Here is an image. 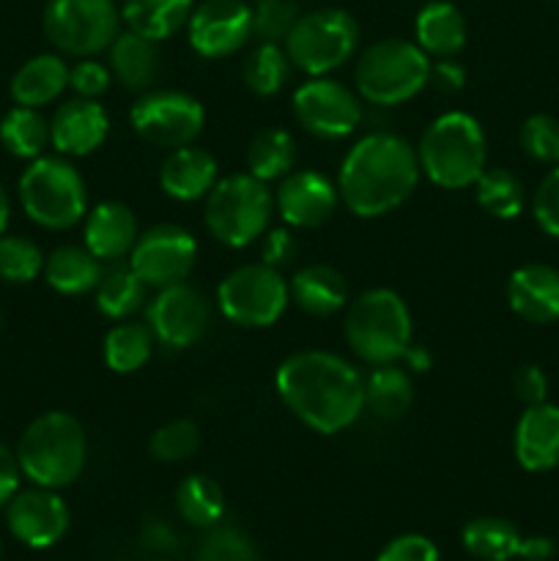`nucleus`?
Masks as SVG:
<instances>
[{
	"label": "nucleus",
	"mask_w": 559,
	"mask_h": 561,
	"mask_svg": "<svg viewBox=\"0 0 559 561\" xmlns=\"http://www.w3.org/2000/svg\"><path fill=\"white\" fill-rule=\"evenodd\" d=\"M274 387L283 403L323 436L351 427L365 411V378L329 351L290 354L274 373Z\"/></svg>",
	"instance_id": "nucleus-1"
},
{
	"label": "nucleus",
	"mask_w": 559,
	"mask_h": 561,
	"mask_svg": "<svg viewBox=\"0 0 559 561\" xmlns=\"http://www.w3.org/2000/svg\"><path fill=\"white\" fill-rule=\"evenodd\" d=\"M420 175V159L403 137L373 131L354 142L340 164V201L354 217H384L409 201Z\"/></svg>",
	"instance_id": "nucleus-2"
},
{
	"label": "nucleus",
	"mask_w": 559,
	"mask_h": 561,
	"mask_svg": "<svg viewBox=\"0 0 559 561\" xmlns=\"http://www.w3.org/2000/svg\"><path fill=\"white\" fill-rule=\"evenodd\" d=\"M422 175L442 190L475 186L488 162V140L480 121L469 113H444L427 124L417 146Z\"/></svg>",
	"instance_id": "nucleus-3"
},
{
	"label": "nucleus",
	"mask_w": 559,
	"mask_h": 561,
	"mask_svg": "<svg viewBox=\"0 0 559 561\" xmlns=\"http://www.w3.org/2000/svg\"><path fill=\"white\" fill-rule=\"evenodd\" d=\"M88 460V438L80 420L66 411H47L36 416L16 444V463L22 477L38 488L71 485Z\"/></svg>",
	"instance_id": "nucleus-4"
},
{
	"label": "nucleus",
	"mask_w": 559,
	"mask_h": 561,
	"mask_svg": "<svg viewBox=\"0 0 559 561\" xmlns=\"http://www.w3.org/2000/svg\"><path fill=\"white\" fill-rule=\"evenodd\" d=\"M345 340L362 362L395 365L411 351V312L389 288L365 290L345 312Z\"/></svg>",
	"instance_id": "nucleus-5"
},
{
	"label": "nucleus",
	"mask_w": 559,
	"mask_h": 561,
	"mask_svg": "<svg viewBox=\"0 0 559 561\" xmlns=\"http://www.w3.org/2000/svg\"><path fill=\"white\" fill-rule=\"evenodd\" d=\"M354 82L365 102L395 107L431 82V58L409 38H381L360 55Z\"/></svg>",
	"instance_id": "nucleus-6"
},
{
	"label": "nucleus",
	"mask_w": 559,
	"mask_h": 561,
	"mask_svg": "<svg viewBox=\"0 0 559 561\" xmlns=\"http://www.w3.org/2000/svg\"><path fill=\"white\" fill-rule=\"evenodd\" d=\"M274 214V192L266 181L252 173H236L219 179L206 195V228L219 244L241 247L252 244L258 236L266 233L269 219Z\"/></svg>",
	"instance_id": "nucleus-7"
},
{
	"label": "nucleus",
	"mask_w": 559,
	"mask_h": 561,
	"mask_svg": "<svg viewBox=\"0 0 559 561\" xmlns=\"http://www.w3.org/2000/svg\"><path fill=\"white\" fill-rule=\"evenodd\" d=\"M20 203L27 217L47 230H66L88 211L85 181L64 157H38L20 179Z\"/></svg>",
	"instance_id": "nucleus-8"
},
{
	"label": "nucleus",
	"mask_w": 559,
	"mask_h": 561,
	"mask_svg": "<svg viewBox=\"0 0 559 561\" xmlns=\"http://www.w3.org/2000/svg\"><path fill=\"white\" fill-rule=\"evenodd\" d=\"M283 44L290 66L310 77H327L356 53L360 25L343 9H316L299 14Z\"/></svg>",
	"instance_id": "nucleus-9"
},
{
	"label": "nucleus",
	"mask_w": 559,
	"mask_h": 561,
	"mask_svg": "<svg viewBox=\"0 0 559 561\" xmlns=\"http://www.w3.org/2000/svg\"><path fill=\"white\" fill-rule=\"evenodd\" d=\"M115 0H49L44 5V33L64 55L93 58L110 49L121 33Z\"/></svg>",
	"instance_id": "nucleus-10"
},
{
	"label": "nucleus",
	"mask_w": 559,
	"mask_h": 561,
	"mask_svg": "<svg viewBox=\"0 0 559 561\" xmlns=\"http://www.w3.org/2000/svg\"><path fill=\"white\" fill-rule=\"evenodd\" d=\"M288 283L280 268L250 263L230 272L217 288V307L230 323L244 329H266L280 321L288 307Z\"/></svg>",
	"instance_id": "nucleus-11"
},
{
	"label": "nucleus",
	"mask_w": 559,
	"mask_h": 561,
	"mask_svg": "<svg viewBox=\"0 0 559 561\" xmlns=\"http://www.w3.org/2000/svg\"><path fill=\"white\" fill-rule=\"evenodd\" d=\"M132 129L140 140L157 148L192 146L203 131L206 113L195 96L184 91H146L132 104Z\"/></svg>",
	"instance_id": "nucleus-12"
},
{
	"label": "nucleus",
	"mask_w": 559,
	"mask_h": 561,
	"mask_svg": "<svg viewBox=\"0 0 559 561\" xmlns=\"http://www.w3.org/2000/svg\"><path fill=\"white\" fill-rule=\"evenodd\" d=\"M294 115L321 140H343L362 124V102L351 88L329 77H310L294 93Z\"/></svg>",
	"instance_id": "nucleus-13"
},
{
	"label": "nucleus",
	"mask_w": 559,
	"mask_h": 561,
	"mask_svg": "<svg viewBox=\"0 0 559 561\" xmlns=\"http://www.w3.org/2000/svg\"><path fill=\"white\" fill-rule=\"evenodd\" d=\"M197 261V241L179 225H153L137 236L129 252V266L148 288H168L184 283Z\"/></svg>",
	"instance_id": "nucleus-14"
},
{
	"label": "nucleus",
	"mask_w": 559,
	"mask_h": 561,
	"mask_svg": "<svg viewBox=\"0 0 559 561\" xmlns=\"http://www.w3.org/2000/svg\"><path fill=\"white\" fill-rule=\"evenodd\" d=\"M212 323V307L197 288L186 283L159 288L148 305V327L153 337L168 348H190L206 334Z\"/></svg>",
	"instance_id": "nucleus-15"
},
{
	"label": "nucleus",
	"mask_w": 559,
	"mask_h": 561,
	"mask_svg": "<svg viewBox=\"0 0 559 561\" xmlns=\"http://www.w3.org/2000/svg\"><path fill=\"white\" fill-rule=\"evenodd\" d=\"M186 36L203 58H228L252 38V5L247 0H203L192 9Z\"/></svg>",
	"instance_id": "nucleus-16"
},
{
	"label": "nucleus",
	"mask_w": 559,
	"mask_h": 561,
	"mask_svg": "<svg viewBox=\"0 0 559 561\" xmlns=\"http://www.w3.org/2000/svg\"><path fill=\"white\" fill-rule=\"evenodd\" d=\"M9 531L27 548H53L69 531V507L53 488L16 491L5 504Z\"/></svg>",
	"instance_id": "nucleus-17"
},
{
	"label": "nucleus",
	"mask_w": 559,
	"mask_h": 561,
	"mask_svg": "<svg viewBox=\"0 0 559 561\" xmlns=\"http://www.w3.org/2000/svg\"><path fill=\"white\" fill-rule=\"evenodd\" d=\"M338 186L316 170H290L274 192V208L283 222L299 230L321 228L338 211Z\"/></svg>",
	"instance_id": "nucleus-18"
},
{
	"label": "nucleus",
	"mask_w": 559,
	"mask_h": 561,
	"mask_svg": "<svg viewBox=\"0 0 559 561\" xmlns=\"http://www.w3.org/2000/svg\"><path fill=\"white\" fill-rule=\"evenodd\" d=\"M110 118L96 99H71L49 121V142L60 157H88L104 142Z\"/></svg>",
	"instance_id": "nucleus-19"
},
{
	"label": "nucleus",
	"mask_w": 559,
	"mask_h": 561,
	"mask_svg": "<svg viewBox=\"0 0 559 561\" xmlns=\"http://www.w3.org/2000/svg\"><path fill=\"white\" fill-rule=\"evenodd\" d=\"M510 310L529 323L559 321V268L526 263L507 279Z\"/></svg>",
	"instance_id": "nucleus-20"
},
{
	"label": "nucleus",
	"mask_w": 559,
	"mask_h": 561,
	"mask_svg": "<svg viewBox=\"0 0 559 561\" xmlns=\"http://www.w3.org/2000/svg\"><path fill=\"white\" fill-rule=\"evenodd\" d=\"M515 460L526 471H548L559 466V405H526L513 436Z\"/></svg>",
	"instance_id": "nucleus-21"
},
{
	"label": "nucleus",
	"mask_w": 559,
	"mask_h": 561,
	"mask_svg": "<svg viewBox=\"0 0 559 561\" xmlns=\"http://www.w3.org/2000/svg\"><path fill=\"white\" fill-rule=\"evenodd\" d=\"M217 159L206 148L181 146L164 157L159 168V186L173 201H201L217 184Z\"/></svg>",
	"instance_id": "nucleus-22"
},
{
	"label": "nucleus",
	"mask_w": 559,
	"mask_h": 561,
	"mask_svg": "<svg viewBox=\"0 0 559 561\" xmlns=\"http://www.w3.org/2000/svg\"><path fill=\"white\" fill-rule=\"evenodd\" d=\"M85 247L99 257L102 263H118L126 257L135 247L137 236V219L129 206L118 201L99 203L91 214L85 217Z\"/></svg>",
	"instance_id": "nucleus-23"
},
{
	"label": "nucleus",
	"mask_w": 559,
	"mask_h": 561,
	"mask_svg": "<svg viewBox=\"0 0 559 561\" xmlns=\"http://www.w3.org/2000/svg\"><path fill=\"white\" fill-rule=\"evenodd\" d=\"M414 36L427 58H455L466 44V20L449 0H431L417 11Z\"/></svg>",
	"instance_id": "nucleus-24"
},
{
	"label": "nucleus",
	"mask_w": 559,
	"mask_h": 561,
	"mask_svg": "<svg viewBox=\"0 0 559 561\" xmlns=\"http://www.w3.org/2000/svg\"><path fill=\"white\" fill-rule=\"evenodd\" d=\"M288 294L301 312L327 318L343 310L345 301H349V285L338 268L310 263L294 274V279L288 283Z\"/></svg>",
	"instance_id": "nucleus-25"
},
{
	"label": "nucleus",
	"mask_w": 559,
	"mask_h": 561,
	"mask_svg": "<svg viewBox=\"0 0 559 561\" xmlns=\"http://www.w3.org/2000/svg\"><path fill=\"white\" fill-rule=\"evenodd\" d=\"M159 66H162L159 42H151L129 27L110 44V71L129 91H148L157 82Z\"/></svg>",
	"instance_id": "nucleus-26"
},
{
	"label": "nucleus",
	"mask_w": 559,
	"mask_h": 561,
	"mask_svg": "<svg viewBox=\"0 0 559 561\" xmlns=\"http://www.w3.org/2000/svg\"><path fill=\"white\" fill-rule=\"evenodd\" d=\"M69 88V66L60 55L44 53L31 58L11 77V99L22 107H44Z\"/></svg>",
	"instance_id": "nucleus-27"
},
{
	"label": "nucleus",
	"mask_w": 559,
	"mask_h": 561,
	"mask_svg": "<svg viewBox=\"0 0 559 561\" xmlns=\"http://www.w3.org/2000/svg\"><path fill=\"white\" fill-rule=\"evenodd\" d=\"M102 274V261L88 247H58L44 261V279H47L49 288L64 296L91 294V290H96Z\"/></svg>",
	"instance_id": "nucleus-28"
},
{
	"label": "nucleus",
	"mask_w": 559,
	"mask_h": 561,
	"mask_svg": "<svg viewBox=\"0 0 559 561\" xmlns=\"http://www.w3.org/2000/svg\"><path fill=\"white\" fill-rule=\"evenodd\" d=\"M192 0H124L121 20L126 27L151 42H164L181 27H186L192 16Z\"/></svg>",
	"instance_id": "nucleus-29"
},
{
	"label": "nucleus",
	"mask_w": 559,
	"mask_h": 561,
	"mask_svg": "<svg viewBox=\"0 0 559 561\" xmlns=\"http://www.w3.org/2000/svg\"><path fill=\"white\" fill-rule=\"evenodd\" d=\"M414 403V381L403 367L381 365L365 381V409L384 422L400 420Z\"/></svg>",
	"instance_id": "nucleus-30"
},
{
	"label": "nucleus",
	"mask_w": 559,
	"mask_h": 561,
	"mask_svg": "<svg viewBox=\"0 0 559 561\" xmlns=\"http://www.w3.org/2000/svg\"><path fill=\"white\" fill-rule=\"evenodd\" d=\"M464 548L480 561H510L518 557L521 551V531L504 518H475L460 531Z\"/></svg>",
	"instance_id": "nucleus-31"
},
{
	"label": "nucleus",
	"mask_w": 559,
	"mask_h": 561,
	"mask_svg": "<svg viewBox=\"0 0 559 561\" xmlns=\"http://www.w3.org/2000/svg\"><path fill=\"white\" fill-rule=\"evenodd\" d=\"M296 164V140L290 131L272 126L261 129L247 148V168L261 181H280L294 170Z\"/></svg>",
	"instance_id": "nucleus-32"
},
{
	"label": "nucleus",
	"mask_w": 559,
	"mask_h": 561,
	"mask_svg": "<svg viewBox=\"0 0 559 561\" xmlns=\"http://www.w3.org/2000/svg\"><path fill=\"white\" fill-rule=\"evenodd\" d=\"M146 288L140 277L135 274L132 266H115L104 268L102 279L96 285V310L102 316L113 318V321H121V318H129L132 312H137L146 301Z\"/></svg>",
	"instance_id": "nucleus-33"
},
{
	"label": "nucleus",
	"mask_w": 559,
	"mask_h": 561,
	"mask_svg": "<svg viewBox=\"0 0 559 561\" xmlns=\"http://www.w3.org/2000/svg\"><path fill=\"white\" fill-rule=\"evenodd\" d=\"M0 142L16 159H38L49 146V124L36 107H11L0 121Z\"/></svg>",
	"instance_id": "nucleus-34"
},
{
	"label": "nucleus",
	"mask_w": 559,
	"mask_h": 561,
	"mask_svg": "<svg viewBox=\"0 0 559 561\" xmlns=\"http://www.w3.org/2000/svg\"><path fill=\"white\" fill-rule=\"evenodd\" d=\"M175 510L186 524L197 529H212L225 515V493L212 477L192 474L175 491Z\"/></svg>",
	"instance_id": "nucleus-35"
},
{
	"label": "nucleus",
	"mask_w": 559,
	"mask_h": 561,
	"mask_svg": "<svg viewBox=\"0 0 559 561\" xmlns=\"http://www.w3.org/2000/svg\"><path fill=\"white\" fill-rule=\"evenodd\" d=\"M157 337L146 323H118L104 337V362L113 373H137L148 359Z\"/></svg>",
	"instance_id": "nucleus-36"
},
{
	"label": "nucleus",
	"mask_w": 559,
	"mask_h": 561,
	"mask_svg": "<svg viewBox=\"0 0 559 561\" xmlns=\"http://www.w3.org/2000/svg\"><path fill=\"white\" fill-rule=\"evenodd\" d=\"M477 203L486 214L497 219H515L524 211L526 192L524 184L507 168H486L475 181Z\"/></svg>",
	"instance_id": "nucleus-37"
},
{
	"label": "nucleus",
	"mask_w": 559,
	"mask_h": 561,
	"mask_svg": "<svg viewBox=\"0 0 559 561\" xmlns=\"http://www.w3.org/2000/svg\"><path fill=\"white\" fill-rule=\"evenodd\" d=\"M290 60L285 55V47L274 42H261L250 55H247L244 66H241V77L244 85L250 88L255 96H274L280 88L288 82Z\"/></svg>",
	"instance_id": "nucleus-38"
},
{
	"label": "nucleus",
	"mask_w": 559,
	"mask_h": 561,
	"mask_svg": "<svg viewBox=\"0 0 559 561\" xmlns=\"http://www.w3.org/2000/svg\"><path fill=\"white\" fill-rule=\"evenodd\" d=\"M44 261L36 241L25 236H0V279L11 285H25L44 272Z\"/></svg>",
	"instance_id": "nucleus-39"
},
{
	"label": "nucleus",
	"mask_w": 559,
	"mask_h": 561,
	"mask_svg": "<svg viewBox=\"0 0 559 561\" xmlns=\"http://www.w3.org/2000/svg\"><path fill=\"white\" fill-rule=\"evenodd\" d=\"M195 561H261V557L244 531L217 524L203 535Z\"/></svg>",
	"instance_id": "nucleus-40"
},
{
	"label": "nucleus",
	"mask_w": 559,
	"mask_h": 561,
	"mask_svg": "<svg viewBox=\"0 0 559 561\" xmlns=\"http://www.w3.org/2000/svg\"><path fill=\"white\" fill-rule=\"evenodd\" d=\"M197 444H201V433H197L195 422L173 420L153 433L148 449L162 463H181L197 453Z\"/></svg>",
	"instance_id": "nucleus-41"
},
{
	"label": "nucleus",
	"mask_w": 559,
	"mask_h": 561,
	"mask_svg": "<svg viewBox=\"0 0 559 561\" xmlns=\"http://www.w3.org/2000/svg\"><path fill=\"white\" fill-rule=\"evenodd\" d=\"M252 5V36L261 42H285L290 27L299 20L296 0H255Z\"/></svg>",
	"instance_id": "nucleus-42"
},
{
	"label": "nucleus",
	"mask_w": 559,
	"mask_h": 561,
	"mask_svg": "<svg viewBox=\"0 0 559 561\" xmlns=\"http://www.w3.org/2000/svg\"><path fill=\"white\" fill-rule=\"evenodd\" d=\"M521 148L540 164H559V121L546 113L529 115L521 126Z\"/></svg>",
	"instance_id": "nucleus-43"
},
{
	"label": "nucleus",
	"mask_w": 559,
	"mask_h": 561,
	"mask_svg": "<svg viewBox=\"0 0 559 561\" xmlns=\"http://www.w3.org/2000/svg\"><path fill=\"white\" fill-rule=\"evenodd\" d=\"M532 214L543 233L559 239V164L537 184L535 197H532Z\"/></svg>",
	"instance_id": "nucleus-44"
},
{
	"label": "nucleus",
	"mask_w": 559,
	"mask_h": 561,
	"mask_svg": "<svg viewBox=\"0 0 559 561\" xmlns=\"http://www.w3.org/2000/svg\"><path fill=\"white\" fill-rule=\"evenodd\" d=\"M113 82V71L110 66L99 64V60H80L69 69V88L82 99H99Z\"/></svg>",
	"instance_id": "nucleus-45"
},
{
	"label": "nucleus",
	"mask_w": 559,
	"mask_h": 561,
	"mask_svg": "<svg viewBox=\"0 0 559 561\" xmlns=\"http://www.w3.org/2000/svg\"><path fill=\"white\" fill-rule=\"evenodd\" d=\"M376 561H438V548L422 535H403L384 546Z\"/></svg>",
	"instance_id": "nucleus-46"
},
{
	"label": "nucleus",
	"mask_w": 559,
	"mask_h": 561,
	"mask_svg": "<svg viewBox=\"0 0 559 561\" xmlns=\"http://www.w3.org/2000/svg\"><path fill=\"white\" fill-rule=\"evenodd\" d=\"M513 394L524 405L546 403L548 378L537 365H524L513 373Z\"/></svg>",
	"instance_id": "nucleus-47"
},
{
	"label": "nucleus",
	"mask_w": 559,
	"mask_h": 561,
	"mask_svg": "<svg viewBox=\"0 0 559 561\" xmlns=\"http://www.w3.org/2000/svg\"><path fill=\"white\" fill-rule=\"evenodd\" d=\"M261 255L263 263L272 268H283L294 261L296 255V239L288 228H277V230H269L266 239H263L261 247Z\"/></svg>",
	"instance_id": "nucleus-48"
},
{
	"label": "nucleus",
	"mask_w": 559,
	"mask_h": 561,
	"mask_svg": "<svg viewBox=\"0 0 559 561\" xmlns=\"http://www.w3.org/2000/svg\"><path fill=\"white\" fill-rule=\"evenodd\" d=\"M20 463H16V453H11L5 444H0V507L14 499V493L20 491Z\"/></svg>",
	"instance_id": "nucleus-49"
},
{
	"label": "nucleus",
	"mask_w": 559,
	"mask_h": 561,
	"mask_svg": "<svg viewBox=\"0 0 559 561\" xmlns=\"http://www.w3.org/2000/svg\"><path fill=\"white\" fill-rule=\"evenodd\" d=\"M431 82L444 93H455L466 85V69L455 64L453 58H444L431 64Z\"/></svg>",
	"instance_id": "nucleus-50"
},
{
	"label": "nucleus",
	"mask_w": 559,
	"mask_h": 561,
	"mask_svg": "<svg viewBox=\"0 0 559 561\" xmlns=\"http://www.w3.org/2000/svg\"><path fill=\"white\" fill-rule=\"evenodd\" d=\"M554 553H557V548L548 537H524L518 557L524 561H548Z\"/></svg>",
	"instance_id": "nucleus-51"
},
{
	"label": "nucleus",
	"mask_w": 559,
	"mask_h": 561,
	"mask_svg": "<svg viewBox=\"0 0 559 561\" xmlns=\"http://www.w3.org/2000/svg\"><path fill=\"white\" fill-rule=\"evenodd\" d=\"M173 531L162 524V520H148L146 529H142V542L148 548H157V551H164V548L173 546Z\"/></svg>",
	"instance_id": "nucleus-52"
},
{
	"label": "nucleus",
	"mask_w": 559,
	"mask_h": 561,
	"mask_svg": "<svg viewBox=\"0 0 559 561\" xmlns=\"http://www.w3.org/2000/svg\"><path fill=\"white\" fill-rule=\"evenodd\" d=\"M9 214H11V203H9V195H5L3 184H0V236L5 233V225H9Z\"/></svg>",
	"instance_id": "nucleus-53"
}]
</instances>
